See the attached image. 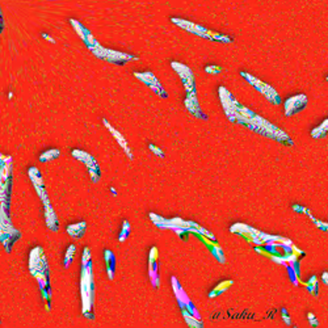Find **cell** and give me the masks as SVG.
Wrapping results in <instances>:
<instances>
[{
	"label": "cell",
	"instance_id": "6da1fadb",
	"mask_svg": "<svg viewBox=\"0 0 328 328\" xmlns=\"http://www.w3.org/2000/svg\"><path fill=\"white\" fill-rule=\"evenodd\" d=\"M12 176V158L8 157L5 163L0 165V242L8 253H11L15 243L21 238V233L12 225L9 217Z\"/></svg>",
	"mask_w": 328,
	"mask_h": 328
},
{
	"label": "cell",
	"instance_id": "f546056e",
	"mask_svg": "<svg viewBox=\"0 0 328 328\" xmlns=\"http://www.w3.org/2000/svg\"><path fill=\"white\" fill-rule=\"evenodd\" d=\"M130 231H131V225H130L129 221H123V227H121V233H120L119 241L120 243H123V242L130 237Z\"/></svg>",
	"mask_w": 328,
	"mask_h": 328
},
{
	"label": "cell",
	"instance_id": "8fae6325",
	"mask_svg": "<svg viewBox=\"0 0 328 328\" xmlns=\"http://www.w3.org/2000/svg\"><path fill=\"white\" fill-rule=\"evenodd\" d=\"M149 276L154 287H161L159 280V251L157 247H153L149 253Z\"/></svg>",
	"mask_w": 328,
	"mask_h": 328
},
{
	"label": "cell",
	"instance_id": "ac0fdd59",
	"mask_svg": "<svg viewBox=\"0 0 328 328\" xmlns=\"http://www.w3.org/2000/svg\"><path fill=\"white\" fill-rule=\"evenodd\" d=\"M43 215H45V221H46V226H47V229L54 231V233H57L59 231V221H58L57 213L54 211L53 206L50 205H45L43 206Z\"/></svg>",
	"mask_w": 328,
	"mask_h": 328
},
{
	"label": "cell",
	"instance_id": "d6986e66",
	"mask_svg": "<svg viewBox=\"0 0 328 328\" xmlns=\"http://www.w3.org/2000/svg\"><path fill=\"white\" fill-rule=\"evenodd\" d=\"M104 125L107 126V129L109 130V131H111L112 135L115 137L116 141L119 142V145L121 146V147H123V150L126 153V155L129 157V159H133V153H131V150H130V147H129V145H127V142H126V139L123 137V134L120 133V131H117V130H116L115 127H113V126L111 125V123H108L107 120H104Z\"/></svg>",
	"mask_w": 328,
	"mask_h": 328
},
{
	"label": "cell",
	"instance_id": "ffe728a7",
	"mask_svg": "<svg viewBox=\"0 0 328 328\" xmlns=\"http://www.w3.org/2000/svg\"><path fill=\"white\" fill-rule=\"evenodd\" d=\"M172 287H173V291H175L176 299L179 302L180 309H181V307H185V306H188L189 303H192V301L189 299V297H188L187 294H185V291L183 290V287H181V285H180L176 277H172Z\"/></svg>",
	"mask_w": 328,
	"mask_h": 328
},
{
	"label": "cell",
	"instance_id": "836d02e7",
	"mask_svg": "<svg viewBox=\"0 0 328 328\" xmlns=\"http://www.w3.org/2000/svg\"><path fill=\"white\" fill-rule=\"evenodd\" d=\"M281 314H283V319L285 321V323H287V326L291 325V321H290V317H289V313H287V310L283 309V310H281Z\"/></svg>",
	"mask_w": 328,
	"mask_h": 328
},
{
	"label": "cell",
	"instance_id": "52a82bcc",
	"mask_svg": "<svg viewBox=\"0 0 328 328\" xmlns=\"http://www.w3.org/2000/svg\"><path fill=\"white\" fill-rule=\"evenodd\" d=\"M93 54L96 57L101 58L104 61L111 62V63H116V65H123L130 59H138L137 57L134 55H130V54L121 53V51H115V50H109V49H104L100 45H97L95 49H92Z\"/></svg>",
	"mask_w": 328,
	"mask_h": 328
},
{
	"label": "cell",
	"instance_id": "d590c367",
	"mask_svg": "<svg viewBox=\"0 0 328 328\" xmlns=\"http://www.w3.org/2000/svg\"><path fill=\"white\" fill-rule=\"evenodd\" d=\"M291 249H293L294 255H297L298 257H301V256H305V252L302 251V249H299V248L295 247V246L291 245Z\"/></svg>",
	"mask_w": 328,
	"mask_h": 328
},
{
	"label": "cell",
	"instance_id": "7a4b0ae2",
	"mask_svg": "<svg viewBox=\"0 0 328 328\" xmlns=\"http://www.w3.org/2000/svg\"><path fill=\"white\" fill-rule=\"evenodd\" d=\"M29 271L31 275L37 280L41 290L42 299L46 303V310L50 311V276L47 260L42 247L33 248L29 253Z\"/></svg>",
	"mask_w": 328,
	"mask_h": 328
},
{
	"label": "cell",
	"instance_id": "5bb4252c",
	"mask_svg": "<svg viewBox=\"0 0 328 328\" xmlns=\"http://www.w3.org/2000/svg\"><path fill=\"white\" fill-rule=\"evenodd\" d=\"M134 77L139 79L141 82H143L146 85H149L157 95H159L163 99L167 97V92L162 87V84L159 83V81H158L157 77L153 73H134Z\"/></svg>",
	"mask_w": 328,
	"mask_h": 328
},
{
	"label": "cell",
	"instance_id": "9c48e42d",
	"mask_svg": "<svg viewBox=\"0 0 328 328\" xmlns=\"http://www.w3.org/2000/svg\"><path fill=\"white\" fill-rule=\"evenodd\" d=\"M28 175H29V179H31L32 184H33V187H35L36 192H37V195L41 199L42 204L43 206L49 205V196H47V192H46L45 184H43V179H42L41 172L37 169L36 167H31L28 169Z\"/></svg>",
	"mask_w": 328,
	"mask_h": 328
},
{
	"label": "cell",
	"instance_id": "7402d4cb",
	"mask_svg": "<svg viewBox=\"0 0 328 328\" xmlns=\"http://www.w3.org/2000/svg\"><path fill=\"white\" fill-rule=\"evenodd\" d=\"M104 259H105V265H107V273L109 280L115 279V269H116V257L111 249L104 251Z\"/></svg>",
	"mask_w": 328,
	"mask_h": 328
},
{
	"label": "cell",
	"instance_id": "3957f363",
	"mask_svg": "<svg viewBox=\"0 0 328 328\" xmlns=\"http://www.w3.org/2000/svg\"><path fill=\"white\" fill-rule=\"evenodd\" d=\"M82 305H83V315L88 319H95L92 314L93 307V277H92V257L91 249L85 247L82 255V277H81Z\"/></svg>",
	"mask_w": 328,
	"mask_h": 328
},
{
	"label": "cell",
	"instance_id": "4dcf8cb0",
	"mask_svg": "<svg viewBox=\"0 0 328 328\" xmlns=\"http://www.w3.org/2000/svg\"><path fill=\"white\" fill-rule=\"evenodd\" d=\"M205 71L207 74H211V75H217V74H219L222 71V67L221 66H217V65H210V66H206Z\"/></svg>",
	"mask_w": 328,
	"mask_h": 328
},
{
	"label": "cell",
	"instance_id": "484cf974",
	"mask_svg": "<svg viewBox=\"0 0 328 328\" xmlns=\"http://www.w3.org/2000/svg\"><path fill=\"white\" fill-rule=\"evenodd\" d=\"M301 284L303 285V287L309 289V291H310V294H311V295L317 297L318 291H319V284H318L317 276H311L309 281H306V283H302V281H301Z\"/></svg>",
	"mask_w": 328,
	"mask_h": 328
},
{
	"label": "cell",
	"instance_id": "4316f807",
	"mask_svg": "<svg viewBox=\"0 0 328 328\" xmlns=\"http://www.w3.org/2000/svg\"><path fill=\"white\" fill-rule=\"evenodd\" d=\"M328 133V120L326 119L319 126L311 130V137L313 138H325Z\"/></svg>",
	"mask_w": 328,
	"mask_h": 328
},
{
	"label": "cell",
	"instance_id": "277c9868",
	"mask_svg": "<svg viewBox=\"0 0 328 328\" xmlns=\"http://www.w3.org/2000/svg\"><path fill=\"white\" fill-rule=\"evenodd\" d=\"M71 154L75 159L85 164V167L88 168V173L91 176L92 183H99L100 179H101V169H100L99 163L95 158L92 157L91 154L82 151V150H74Z\"/></svg>",
	"mask_w": 328,
	"mask_h": 328
},
{
	"label": "cell",
	"instance_id": "8d00e7d4",
	"mask_svg": "<svg viewBox=\"0 0 328 328\" xmlns=\"http://www.w3.org/2000/svg\"><path fill=\"white\" fill-rule=\"evenodd\" d=\"M322 280H323V284H325L326 287L328 285V272H325L323 276H322Z\"/></svg>",
	"mask_w": 328,
	"mask_h": 328
},
{
	"label": "cell",
	"instance_id": "ba28073f",
	"mask_svg": "<svg viewBox=\"0 0 328 328\" xmlns=\"http://www.w3.org/2000/svg\"><path fill=\"white\" fill-rule=\"evenodd\" d=\"M171 66L172 69L179 74V77L180 79H181V82H183L187 93H196L195 77H193L192 70L189 69L188 66L183 65V63H179V62H172Z\"/></svg>",
	"mask_w": 328,
	"mask_h": 328
},
{
	"label": "cell",
	"instance_id": "30bf717a",
	"mask_svg": "<svg viewBox=\"0 0 328 328\" xmlns=\"http://www.w3.org/2000/svg\"><path fill=\"white\" fill-rule=\"evenodd\" d=\"M307 105V96L303 93H298L295 96H291L285 101V115L287 117L294 116L303 111Z\"/></svg>",
	"mask_w": 328,
	"mask_h": 328
},
{
	"label": "cell",
	"instance_id": "603a6c76",
	"mask_svg": "<svg viewBox=\"0 0 328 328\" xmlns=\"http://www.w3.org/2000/svg\"><path fill=\"white\" fill-rule=\"evenodd\" d=\"M233 284H234L233 280H226V281H222V283H219L217 287H214V289L210 291L209 298H215V297H218V295H221V294L225 293L226 290L229 289V287H233Z\"/></svg>",
	"mask_w": 328,
	"mask_h": 328
},
{
	"label": "cell",
	"instance_id": "9a60e30c",
	"mask_svg": "<svg viewBox=\"0 0 328 328\" xmlns=\"http://www.w3.org/2000/svg\"><path fill=\"white\" fill-rule=\"evenodd\" d=\"M171 21L175 25H177L179 28L184 29V31L189 32V33H193V35L199 36L201 39H206V32H207V28L200 25V24L192 23V21H188V20L179 19V17H172Z\"/></svg>",
	"mask_w": 328,
	"mask_h": 328
},
{
	"label": "cell",
	"instance_id": "83f0119b",
	"mask_svg": "<svg viewBox=\"0 0 328 328\" xmlns=\"http://www.w3.org/2000/svg\"><path fill=\"white\" fill-rule=\"evenodd\" d=\"M59 155H61V151H59V150H58V149H50V150H47V151H45V153L40 155V162H42V163H46V162L54 161V159L59 158Z\"/></svg>",
	"mask_w": 328,
	"mask_h": 328
},
{
	"label": "cell",
	"instance_id": "f1b7e54d",
	"mask_svg": "<svg viewBox=\"0 0 328 328\" xmlns=\"http://www.w3.org/2000/svg\"><path fill=\"white\" fill-rule=\"evenodd\" d=\"M75 255H77V247L74 245L70 246L69 248H67V251H66V255H65V260H63V265H65V268H69L70 265H71V263L74 261V259H75Z\"/></svg>",
	"mask_w": 328,
	"mask_h": 328
},
{
	"label": "cell",
	"instance_id": "d4e9b609",
	"mask_svg": "<svg viewBox=\"0 0 328 328\" xmlns=\"http://www.w3.org/2000/svg\"><path fill=\"white\" fill-rule=\"evenodd\" d=\"M181 311H183L184 319H185V322H187V325L189 326V327H192V328H203L204 327V323L201 322V319L193 317V315L188 313L185 309H181Z\"/></svg>",
	"mask_w": 328,
	"mask_h": 328
},
{
	"label": "cell",
	"instance_id": "d6a6232c",
	"mask_svg": "<svg viewBox=\"0 0 328 328\" xmlns=\"http://www.w3.org/2000/svg\"><path fill=\"white\" fill-rule=\"evenodd\" d=\"M309 217L311 218V219H313V222H314V223H315V225L318 226V227H321V229L323 230V231H327V229H328L327 223H323V222H321V221H318V219H315V218H314L313 215H311V213L309 214Z\"/></svg>",
	"mask_w": 328,
	"mask_h": 328
},
{
	"label": "cell",
	"instance_id": "7c38bea8",
	"mask_svg": "<svg viewBox=\"0 0 328 328\" xmlns=\"http://www.w3.org/2000/svg\"><path fill=\"white\" fill-rule=\"evenodd\" d=\"M188 231H189V233H192V234H195V235H197V237H199L200 239L204 242V245L209 248L210 252H211V255H213L214 257H215V259L219 261V263H221V264L226 263V257H225V255H223V251H222L221 246L217 243V241H211L210 238L205 237V235H203V234H200L199 231H196L195 227H192V229H188Z\"/></svg>",
	"mask_w": 328,
	"mask_h": 328
},
{
	"label": "cell",
	"instance_id": "8992f818",
	"mask_svg": "<svg viewBox=\"0 0 328 328\" xmlns=\"http://www.w3.org/2000/svg\"><path fill=\"white\" fill-rule=\"evenodd\" d=\"M150 219L153 221V223L158 227H162V229H192V227H197L199 223L192 221H184V219H180V218H172V219H168V218H163L161 215H157V214L151 213L150 214Z\"/></svg>",
	"mask_w": 328,
	"mask_h": 328
},
{
	"label": "cell",
	"instance_id": "4fadbf2b",
	"mask_svg": "<svg viewBox=\"0 0 328 328\" xmlns=\"http://www.w3.org/2000/svg\"><path fill=\"white\" fill-rule=\"evenodd\" d=\"M230 231L241 235L242 238H245L246 241H247L248 243H251V245H256L259 246V247L264 246L263 242L260 241L259 238L253 234V227H251V226L243 225V223H235V225L230 227Z\"/></svg>",
	"mask_w": 328,
	"mask_h": 328
},
{
	"label": "cell",
	"instance_id": "e0dca14e",
	"mask_svg": "<svg viewBox=\"0 0 328 328\" xmlns=\"http://www.w3.org/2000/svg\"><path fill=\"white\" fill-rule=\"evenodd\" d=\"M70 21H71V24H73V27L75 28V29H77L78 35L81 36L82 40H83V41L85 42V45H87L88 47H89V49H91V50L95 49L96 46L99 45V43L96 42L95 37H93V36L91 35V32L87 31V29H85V28L83 27V25H81V24L78 23L77 20H70Z\"/></svg>",
	"mask_w": 328,
	"mask_h": 328
},
{
	"label": "cell",
	"instance_id": "44dd1931",
	"mask_svg": "<svg viewBox=\"0 0 328 328\" xmlns=\"http://www.w3.org/2000/svg\"><path fill=\"white\" fill-rule=\"evenodd\" d=\"M85 230H87V223H85V221H82L79 223L70 225L67 227V234L70 237H73L74 239H81V238L84 237Z\"/></svg>",
	"mask_w": 328,
	"mask_h": 328
},
{
	"label": "cell",
	"instance_id": "5b68a950",
	"mask_svg": "<svg viewBox=\"0 0 328 328\" xmlns=\"http://www.w3.org/2000/svg\"><path fill=\"white\" fill-rule=\"evenodd\" d=\"M241 75L243 78H246V79L251 83L252 87H255L260 93H263L271 103L276 104V105H280V104H281L280 96L277 95V92H276L275 88L271 87L269 84L264 83V82H261L260 79H257V78L252 77V75H249V74L246 73V71H241Z\"/></svg>",
	"mask_w": 328,
	"mask_h": 328
},
{
	"label": "cell",
	"instance_id": "2e32d148",
	"mask_svg": "<svg viewBox=\"0 0 328 328\" xmlns=\"http://www.w3.org/2000/svg\"><path fill=\"white\" fill-rule=\"evenodd\" d=\"M185 108H187L189 113L197 117V119L206 120V116L199 105V100L196 93H187V99H185Z\"/></svg>",
	"mask_w": 328,
	"mask_h": 328
},
{
	"label": "cell",
	"instance_id": "1f68e13d",
	"mask_svg": "<svg viewBox=\"0 0 328 328\" xmlns=\"http://www.w3.org/2000/svg\"><path fill=\"white\" fill-rule=\"evenodd\" d=\"M149 149L151 150V151H153V153L155 154V155H158V157H159V158H164V153L161 150V147H158V146L153 145V143H150Z\"/></svg>",
	"mask_w": 328,
	"mask_h": 328
},
{
	"label": "cell",
	"instance_id": "cb8c5ba5",
	"mask_svg": "<svg viewBox=\"0 0 328 328\" xmlns=\"http://www.w3.org/2000/svg\"><path fill=\"white\" fill-rule=\"evenodd\" d=\"M206 40L223 42V43H231V42H233V37L222 35V33H218V32L210 31V29H207V32H206Z\"/></svg>",
	"mask_w": 328,
	"mask_h": 328
},
{
	"label": "cell",
	"instance_id": "e575fe53",
	"mask_svg": "<svg viewBox=\"0 0 328 328\" xmlns=\"http://www.w3.org/2000/svg\"><path fill=\"white\" fill-rule=\"evenodd\" d=\"M309 321L311 323V327H318L319 326V322H318L317 318L314 317L313 313H309Z\"/></svg>",
	"mask_w": 328,
	"mask_h": 328
}]
</instances>
